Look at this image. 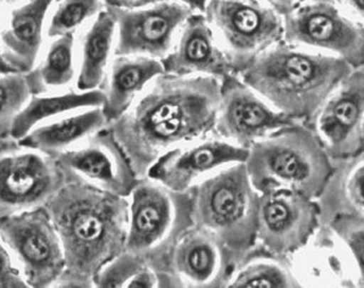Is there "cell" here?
Wrapping results in <instances>:
<instances>
[{"label":"cell","instance_id":"1","mask_svg":"<svg viewBox=\"0 0 364 288\" xmlns=\"http://www.w3.org/2000/svg\"><path fill=\"white\" fill-rule=\"evenodd\" d=\"M220 88L215 78L163 73L109 126L139 180L166 153L214 136Z\"/></svg>","mask_w":364,"mask_h":288},{"label":"cell","instance_id":"2","mask_svg":"<svg viewBox=\"0 0 364 288\" xmlns=\"http://www.w3.org/2000/svg\"><path fill=\"white\" fill-rule=\"evenodd\" d=\"M46 208L60 237L66 269L93 277L125 252L130 199L66 178Z\"/></svg>","mask_w":364,"mask_h":288},{"label":"cell","instance_id":"3","mask_svg":"<svg viewBox=\"0 0 364 288\" xmlns=\"http://www.w3.org/2000/svg\"><path fill=\"white\" fill-rule=\"evenodd\" d=\"M353 71L335 56L282 42L237 75L274 110L307 124Z\"/></svg>","mask_w":364,"mask_h":288},{"label":"cell","instance_id":"4","mask_svg":"<svg viewBox=\"0 0 364 288\" xmlns=\"http://www.w3.org/2000/svg\"><path fill=\"white\" fill-rule=\"evenodd\" d=\"M245 165L258 193L287 189L313 201L334 172V161L304 122H292L255 143Z\"/></svg>","mask_w":364,"mask_h":288},{"label":"cell","instance_id":"5","mask_svg":"<svg viewBox=\"0 0 364 288\" xmlns=\"http://www.w3.org/2000/svg\"><path fill=\"white\" fill-rule=\"evenodd\" d=\"M193 226L218 237L230 252L235 267L258 247L259 193L245 164H234L190 192Z\"/></svg>","mask_w":364,"mask_h":288},{"label":"cell","instance_id":"6","mask_svg":"<svg viewBox=\"0 0 364 288\" xmlns=\"http://www.w3.org/2000/svg\"><path fill=\"white\" fill-rule=\"evenodd\" d=\"M130 221L125 252L154 271L168 270L182 236L193 228L190 193H178L151 178H142L130 196Z\"/></svg>","mask_w":364,"mask_h":288},{"label":"cell","instance_id":"7","mask_svg":"<svg viewBox=\"0 0 364 288\" xmlns=\"http://www.w3.org/2000/svg\"><path fill=\"white\" fill-rule=\"evenodd\" d=\"M284 22V42L364 68V27L338 1H273Z\"/></svg>","mask_w":364,"mask_h":288},{"label":"cell","instance_id":"8","mask_svg":"<svg viewBox=\"0 0 364 288\" xmlns=\"http://www.w3.org/2000/svg\"><path fill=\"white\" fill-rule=\"evenodd\" d=\"M204 15L236 73L284 42V22L273 1L205 0Z\"/></svg>","mask_w":364,"mask_h":288},{"label":"cell","instance_id":"9","mask_svg":"<svg viewBox=\"0 0 364 288\" xmlns=\"http://www.w3.org/2000/svg\"><path fill=\"white\" fill-rule=\"evenodd\" d=\"M117 21L115 56H141L163 61L173 50L187 18L204 13L205 1L152 0L139 9H122L105 0Z\"/></svg>","mask_w":364,"mask_h":288},{"label":"cell","instance_id":"10","mask_svg":"<svg viewBox=\"0 0 364 288\" xmlns=\"http://www.w3.org/2000/svg\"><path fill=\"white\" fill-rule=\"evenodd\" d=\"M65 182L55 158L0 139V218L46 207Z\"/></svg>","mask_w":364,"mask_h":288},{"label":"cell","instance_id":"11","mask_svg":"<svg viewBox=\"0 0 364 288\" xmlns=\"http://www.w3.org/2000/svg\"><path fill=\"white\" fill-rule=\"evenodd\" d=\"M0 245L32 288L49 284L66 270L60 237L46 207L0 218Z\"/></svg>","mask_w":364,"mask_h":288},{"label":"cell","instance_id":"12","mask_svg":"<svg viewBox=\"0 0 364 288\" xmlns=\"http://www.w3.org/2000/svg\"><path fill=\"white\" fill-rule=\"evenodd\" d=\"M319 226L316 201L287 189L259 194L257 243L267 253L287 258L302 250Z\"/></svg>","mask_w":364,"mask_h":288},{"label":"cell","instance_id":"13","mask_svg":"<svg viewBox=\"0 0 364 288\" xmlns=\"http://www.w3.org/2000/svg\"><path fill=\"white\" fill-rule=\"evenodd\" d=\"M307 125L334 163L363 151V70L347 76Z\"/></svg>","mask_w":364,"mask_h":288},{"label":"cell","instance_id":"14","mask_svg":"<svg viewBox=\"0 0 364 288\" xmlns=\"http://www.w3.org/2000/svg\"><path fill=\"white\" fill-rule=\"evenodd\" d=\"M296 122L274 110L237 73L221 81L214 136L248 151L255 143Z\"/></svg>","mask_w":364,"mask_h":288},{"label":"cell","instance_id":"15","mask_svg":"<svg viewBox=\"0 0 364 288\" xmlns=\"http://www.w3.org/2000/svg\"><path fill=\"white\" fill-rule=\"evenodd\" d=\"M55 159L66 178L117 197L130 198L139 183L130 160L109 127Z\"/></svg>","mask_w":364,"mask_h":288},{"label":"cell","instance_id":"16","mask_svg":"<svg viewBox=\"0 0 364 288\" xmlns=\"http://www.w3.org/2000/svg\"><path fill=\"white\" fill-rule=\"evenodd\" d=\"M248 151L210 136L163 155L148 172V178L178 193H190L223 169L247 161Z\"/></svg>","mask_w":364,"mask_h":288},{"label":"cell","instance_id":"17","mask_svg":"<svg viewBox=\"0 0 364 288\" xmlns=\"http://www.w3.org/2000/svg\"><path fill=\"white\" fill-rule=\"evenodd\" d=\"M1 1L0 73H28L47 46V22L55 1Z\"/></svg>","mask_w":364,"mask_h":288},{"label":"cell","instance_id":"18","mask_svg":"<svg viewBox=\"0 0 364 288\" xmlns=\"http://www.w3.org/2000/svg\"><path fill=\"white\" fill-rule=\"evenodd\" d=\"M161 64L165 73L178 78H210L223 81L236 73L204 13H195L187 18L173 50Z\"/></svg>","mask_w":364,"mask_h":288},{"label":"cell","instance_id":"19","mask_svg":"<svg viewBox=\"0 0 364 288\" xmlns=\"http://www.w3.org/2000/svg\"><path fill=\"white\" fill-rule=\"evenodd\" d=\"M234 269V260L224 243L196 226L173 248L168 267L188 288H223Z\"/></svg>","mask_w":364,"mask_h":288},{"label":"cell","instance_id":"20","mask_svg":"<svg viewBox=\"0 0 364 288\" xmlns=\"http://www.w3.org/2000/svg\"><path fill=\"white\" fill-rule=\"evenodd\" d=\"M163 73L165 71L161 61L141 56H114L100 88L105 93L103 112L109 124L119 120L151 82Z\"/></svg>","mask_w":364,"mask_h":288},{"label":"cell","instance_id":"21","mask_svg":"<svg viewBox=\"0 0 364 288\" xmlns=\"http://www.w3.org/2000/svg\"><path fill=\"white\" fill-rule=\"evenodd\" d=\"M117 21L107 6L77 33V81L75 90H100L114 59Z\"/></svg>","mask_w":364,"mask_h":288},{"label":"cell","instance_id":"22","mask_svg":"<svg viewBox=\"0 0 364 288\" xmlns=\"http://www.w3.org/2000/svg\"><path fill=\"white\" fill-rule=\"evenodd\" d=\"M109 125L103 109H88L38 126L18 143L23 148L57 158L108 129Z\"/></svg>","mask_w":364,"mask_h":288},{"label":"cell","instance_id":"23","mask_svg":"<svg viewBox=\"0 0 364 288\" xmlns=\"http://www.w3.org/2000/svg\"><path fill=\"white\" fill-rule=\"evenodd\" d=\"M316 204L323 226L338 216L364 218V149L334 163V172Z\"/></svg>","mask_w":364,"mask_h":288},{"label":"cell","instance_id":"24","mask_svg":"<svg viewBox=\"0 0 364 288\" xmlns=\"http://www.w3.org/2000/svg\"><path fill=\"white\" fill-rule=\"evenodd\" d=\"M77 75V33H70L48 39L27 78L33 95H50L74 90Z\"/></svg>","mask_w":364,"mask_h":288},{"label":"cell","instance_id":"25","mask_svg":"<svg viewBox=\"0 0 364 288\" xmlns=\"http://www.w3.org/2000/svg\"><path fill=\"white\" fill-rule=\"evenodd\" d=\"M103 105L105 93L102 90L78 92L74 88L58 95H33L27 108L14 121L9 137L6 138L18 142L38 126L68 117L75 112L88 109H103Z\"/></svg>","mask_w":364,"mask_h":288},{"label":"cell","instance_id":"26","mask_svg":"<svg viewBox=\"0 0 364 288\" xmlns=\"http://www.w3.org/2000/svg\"><path fill=\"white\" fill-rule=\"evenodd\" d=\"M223 288H304L285 258L257 247L243 259Z\"/></svg>","mask_w":364,"mask_h":288},{"label":"cell","instance_id":"27","mask_svg":"<svg viewBox=\"0 0 364 288\" xmlns=\"http://www.w3.org/2000/svg\"><path fill=\"white\" fill-rule=\"evenodd\" d=\"M105 9V0L55 1L47 22V38L78 33Z\"/></svg>","mask_w":364,"mask_h":288},{"label":"cell","instance_id":"28","mask_svg":"<svg viewBox=\"0 0 364 288\" xmlns=\"http://www.w3.org/2000/svg\"><path fill=\"white\" fill-rule=\"evenodd\" d=\"M0 138L9 137L14 121L33 98L27 73L0 75Z\"/></svg>","mask_w":364,"mask_h":288},{"label":"cell","instance_id":"29","mask_svg":"<svg viewBox=\"0 0 364 288\" xmlns=\"http://www.w3.org/2000/svg\"><path fill=\"white\" fill-rule=\"evenodd\" d=\"M326 228L346 250L355 267L357 286L364 288V218L338 216Z\"/></svg>","mask_w":364,"mask_h":288},{"label":"cell","instance_id":"30","mask_svg":"<svg viewBox=\"0 0 364 288\" xmlns=\"http://www.w3.org/2000/svg\"><path fill=\"white\" fill-rule=\"evenodd\" d=\"M147 267L142 259L124 252L93 276L95 288H126L132 277Z\"/></svg>","mask_w":364,"mask_h":288},{"label":"cell","instance_id":"31","mask_svg":"<svg viewBox=\"0 0 364 288\" xmlns=\"http://www.w3.org/2000/svg\"><path fill=\"white\" fill-rule=\"evenodd\" d=\"M0 277L1 288H32L26 276L15 262L9 252L0 245Z\"/></svg>","mask_w":364,"mask_h":288},{"label":"cell","instance_id":"32","mask_svg":"<svg viewBox=\"0 0 364 288\" xmlns=\"http://www.w3.org/2000/svg\"><path fill=\"white\" fill-rule=\"evenodd\" d=\"M39 288H95L92 276L66 269L57 279Z\"/></svg>","mask_w":364,"mask_h":288},{"label":"cell","instance_id":"33","mask_svg":"<svg viewBox=\"0 0 364 288\" xmlns=\"http://www.w3.org/2000/svg\"><path fill=\"white\" fill-rule=\"evenodd\" d=\"M158 275L151 267H144L132 277L126 288H156Z\"/></svg>","mask_w":364,"mask_h":288},{"label":"cell","instance_id":"34","mask_svg":"<svg viewBox=\"0 0 364 288\" xmlns=\"http://www.w3.org/2000/svg\"><path fill=\"white\" fill-rule=\"evenodd\" d=\"M338 4L352 20L364 27V0H345Z\"/></svg>","mask_w":364,"mask_h":288},{"label":"cell","instance_id":"35","mask_svg":"<svg viewBox=\"0 0 364 288\" xmlns=\"http://www.w3.org/2000/svg\"><path fill=\"white\" fill-rule=\"evenodd\" d=\"M156 275H158L156 288H188L181 279H178V276L173 275L171 271H156Z\"/></svg>","mask_w":364,"mask_h":288},{"label":"cell","instance_id":"36","mask_svg":"<svg viewBox=\"0 0 364 288\" xmlns=\"http://www.w3.org/2000/svg\"><path fill=\"white\" fill-rule=\"evenodd\" d=\"M363 139H364V129H363Z\"/></svg>","mask_w":364,"mask_h":288},{"label":"cell","instance_id":"37","mask_svg":"<svg viewBox=\"0 0 364 288\" xmlns=\"http://www.w3.org/2000/svg\"><path fill=\"white\" fill-rule=\"evenodd\" d=\"M360 70H363V71H364V68H363V69H360Z\"/></svg>","mask_w":364,"mask_h":288}]
</instances>
